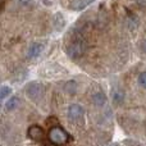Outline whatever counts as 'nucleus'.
<instances>
[{"instance_id":"1","label":"nucleus","mask_w":146,"mask_h":146,"mask_svg":"<svg viewBox=\"0 0 146 146\" xmlns=\"http://www.w3.org/2000/svg\"><path fill=\"white\" fill-rule=\"evenodd\" d=\"M69 135L67 131H64L62 127H53V128L49 131V140H50L51 144L54 145H64L66 142H68L69 140Z\"/></svg>"},{"instance_id":"2","label":"nucleus","mask_w":146,"mask_h":146,"mask_svg":"<svg viewBox=\"0 0 146 146\" xmlns=\"http://www.w3.org/2000/svg\"><path fill=\"white\" fill-rule=\"evenodd\" d=\"M85 50H86V44L82 38H77L74 40L72 44H69L68 48H67V53L68 55L71 56L72 59H77L80 56H82L85 54Z\"/></svg>"},{"instance_id":"3","label":"nucleus","mask_w":146,"mask_h":146,"mask_svg":"<svg viewBox=\"0 0 146 146\" xmlns=\"http://www.w3.org/2000/svg\"><path fill=\"white\" fill-rule=\"evenodd\" d=\"M42 85H40V83L37 82H31L30 85L26 87V94H27V96L30 99H32V100H37L38 98L41 96V94H42Z\"/></svg>"},{"instance_id":"4","label":"nucleus","mask_w":146,"mask_h":146,"mask_svg":"<svg viewBox=\"0 0 146 146\" xmlns=\"http://www.w3.org/2000/svg\"><path fill=\"white\" fill-rule=\"evenodd\" d=\"M83 115V108L78 104H72L68 108V118L71 121H78Z\"/></svg>"},{"instance_id":"5","label":"nucleus","mask_w":146,"mask_h":146,"mask_svg":"<svg viewBox=\"0 0 146 146\" xmlns=\"http://www.w3.org/2000/svg\"><path fill=\"white\" fill-rule=\"evenodd\" d=\"M28 137L33 141H38L44 137V132H42V128L38 126H31L28 128Z\"/></svg>"},{"instance_id":"6","label":"nucleus","mask_w":146,"mask_h":146,"mask_svg":"<svg viewBox=\"0 0 146 146\" xmlns=\"http://www.w3.org/2000/svg\"><path fill=\"white\" fill-rule=\"evenodd\" d=\"M95 1V0H76V1H73L71 4V9L72 10H82L85 9L86 7H88L90 4H92V3Z\"/></svg>"},{"instance_id":"7","label":"nucleus","mask_w":146,"mask_h":146,"mask_svg":"<svg viewBox=\"0 0 146 146\" xmlns=\"http://www.w3.org/2000/svg\"><path fill=\"white\" fill-rule=\"evenodd\" d=\"M92 103L95 104L96 106L101 108V106H104V105L106 104V96L104 95L103 92H96V94H94V96H92Z\"/></svg>"},{"instance_id":"8","label":"nucleus","mask_w":146,"mask_h":146,"mask_svg":"<svg viewBox=\"0 0 146 146\" xmlns=\"http://www.w3.org/2000/svg\"><path fill=\"white\" fill-rule=\"evenodd\" d=\"M41 51H42V45L35 42L30 46V49H28V56H30V58H36V56L40 55Z\"/></svg>"},{"instance_id":"9","label":"nucleus","mask_w":146,"mask_h":146,"mask_svg":"<svg viewBox=\"0 0 146 146\" xmlns=\"http://www.w3.org/2000/svg\"><path fill=\"white\" fill-rule=\"evenodd\" d=\"M111 98H113V101L115 104H122L124 100V92L117 88V90L111 91Z\"/></svg>"},{"instance_id":"10","label":"nucleus","mask_w":146,"mask_h":146,"mask_svg":"<svg viewBox=\"0 0 146 146\" xmlns=\"http://www.w3.org/2000/svg\"><path fill=\"white\" fill-rule=\"evenodd\" d=\"M18 104H19V99H18L17 96H13V98H10L9 100L7 101V104H5V109H7L8 111L14 110V109L18 106Z\"/></svg>"},{"instance_id":"11","label":"nucleus","mask_w":146,"mask_h":146,"mask_svg":"<svg viewBox=\"0 0 146 146\" xmlns=\"http://www.w3.org/2000/svg\"><path fill=\"white\" fill-rule=\"evenodd\" d=\"M64 90H66L68 94L73 95V94L76 92V90H77V83H76L74 81H69V82L66 83V86H64Z\"/></svg>"},{"instance_id":"12","label":"nucleus","mask_w":146,"mask_h":146,"mask_svg":"<svg viewBox=\"0 0 146 146\" xmlns=\"http://www.w3.org/2000/svg\"><path fill=\"white\" fill-rule=\"evenodd\" d=\"M10 92H12V88L10 87H8V86H1V88H0V99L4 100L8 95H10Z\"/></svg>"},{"instance_id":"13","label":"nucleus","mask_w":146,"mask_h":146,"mask_svg":"<svg viewBox=\"0 0 146 146\" xmlns=\"http://www.w3.org/2000/svg\"><path fill=\"white\" fill-rule=\"evenodd\" d=\"M139 83L142 86V87L146 88V72H144V73H141V74H140V77H139Z\"/></svg>"},{"instance_id":"14","label":"nucleus","mask_w":146,"mask_h":146,"mask_svg":"<svg viewBox=\"0 0 146 146\" xmlns=\"http://www.w3.org/2000/svg\"><path fill=\"white\" fill-rule=\"evenodd\" d=\"M141 50L144 51V53H146V40H144L141 42Z\"/></svg>"}]
</instances>
